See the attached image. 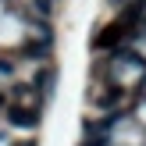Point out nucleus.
<instances>
[{
	"label": "nucleus",
	"instance_id": "f257e3e1",
	"mask_svg": "<svg viewBox=\"0 0 146 146\" xmlns=\"http://www.w3.org/2000/svg\"><path fill=\"white\" fill-rule=\"evenodd\" d=\"M7 121H11L14 128H36V114L25 111V107H11V111H7Z\"/></svg>",
	"mask_w": 146,
	"mask_h": 146
},
{
	"label": "nucleus",
	"instance_id": "f03ea898",
	"mask_svg": "<svg viewBox=\"0 0 146 146\" xmlns=\"http://www.w3.org/2000/svg\"><path fill=\"white\" fill-rule=\"evenodd\" d=\"M36 7H39V14H50V7H54V0H32Z\"/></svg>",
	"mask_w": 146,
	"mask_h": 146
},
{
	"label": "nucleus",
	"instance_id": "7ed1b4c3",
	"mask_svg": "<svg viewBox=\"0 0 146 146\" xmlns=\"http://www.w3.org/2000/svg\"><path fill=\"white\" fill-rule=\"evenodd\" d=\"M18 146H36V143H18Z\"/></svg>",
	"mask_w": 146,
	"mask_h": 146
}]
</instances>
